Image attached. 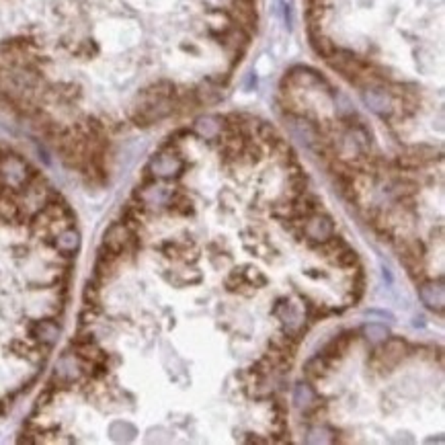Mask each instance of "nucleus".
I'll list each match as a JSON object with an SVG mask.
<instances>
[{"label":"nucleus","mask_w":445,"mask_h":445,"mask_svg":"<svg viewBox=\"0 0 445 445\" xmlns=\"http://www.w3.org/2000/svg\"><path fill=\"white\" fill-rule=\"evenodd\" d=\"M407 357H410V343L402 337H392L386 343L377 345L370 353V365L380 377L390 375Z\"/></svg>","instance_id":"obj_1"},{"label":"nucleus","mask_w":445,"mask_h":445,"mask_svg":"<svg viewBox=\"0 0 445 445\" xmlns=\"http://www.w3.org/2000/svg\"><path fill=\"white\" fill-rule=\"evenodd\" d=\"M357 335H359V331H355V328H345L322 347L321 355L326 359V363L331 368H337L338 363L345 359V355L351 349V345L357 341Z\"/></svg>","instance_id":"obj_2"},{"label":"nucleus","mask_w":445,"mask_h":445,"mask_svg":"<svg viewBox=\"0 0 445 445\" xmlns=\"http://www.w3.org/2000/svg\"><path fill=\"white\" fill-rule=\"evenodd\" d=\"M162 210L173 215H181V218H193L195 215V205L189 199L187 191H183V187H173L168 189L166 199L162 203Z\"/></svg>","instance_id":"obj_3"},{"label":"nucleus","mask_w":445,"mask_h":445,"mask_svg":"<svg viewBox=\"0 0 445 445\" xmlns=\"http://www.w3.org/2000/svg\"><path fill=\"white\" fill-rule=\"evenodd\" d=\"M154 249L161 252V257L166 261V263L181 265V263L187 261V252H189V249H195V242H193V240L168 238V240H162L159 245H154Z\"/></svg>","instance_id":"obj_4"},{"label":"nucleus","mask_w":445,"mask_h":445,"mask_svg":"<svg viewBox=\"0 0 445 445\" xmlns=\"http://www.w3.org/2000/svg\"><path fill=\"white\" fill-rule=\"evenodd\" d=\"M333 232H335V220L326 210L312 214L304 224V236H310L318 242L326 240Z\"/></svg>","instance_id":"obj_5"},{"label":"nucleus","mask_w":445,"mask_h":445,"mask_svg":"<svg viewBox=\"0 0 445 445\" xmlns=\"http://www.w3.org/2000/svg\"><path fill=\"white\" fill-rule=\"evenodd\" d=\"M331 372H333V368L326 363V359L321 353L314 355L312 359H308L306 365H304V377H306L308 384H318L324 377H328Z\"/></svg>","instance_id":"obj_6"},{"label":"nucleus","mask_w":445,"mask_h":445,"mask_svg":"<svg viewBox=\"0 0 445 445\" xmlns=\"http://www.w3.org/2000/svg\"><path fill=\"white\" fill-rule=\"evenodd\" d=\"M302 417L306 423H316V421H324L328 417V402L326 398H314L310 404H306V409L302 410Z\"/></svg>","instance_id":"obj_7"}]
</instances>
